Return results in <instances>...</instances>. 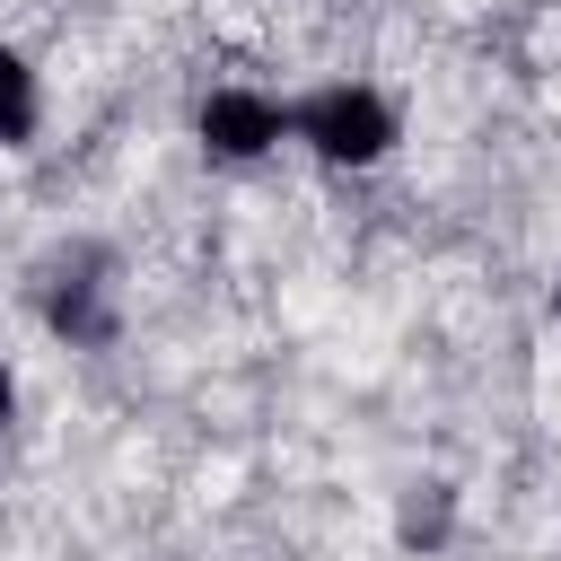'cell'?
I'll return each mask as SVG.
<instances>
[{
    "mask_svg": "<svg viewBox=\"0 0 561 561\" xmlns=\"http://www.w3.org/2000/svg\"><path fill=\"white\" fill-rule=\"evenodd\" d=\"M193 131H202V149H210V158L245 167V158H263V149H280V140H289V105H280V96H263V88H210V96L193 105Z\"/></svg>",
    "mask_w": 561,
    "mask_h": 561,
    "instance_id": "7a4b0ae2",
    "label": "cell"
},
{
    "mask_svg": "<svg viewBox=\"0 0 561 561\" xmlns=\"http://www.w3.org/2000/svg\"><path fill=\"white\" fill-rule=\"evenodd\" d=\"M447 526H456V500H447V482H412V500H403L394 535L430 552V543H447Z\"/></svg>",
    "mask_w": 561,
    "mask_h": 561,
    "instance_id": "5b68a950",
    "label": "cell"
},
{
    "mask_svg": "<svg viewBox=\"0 0 561 561\" xmlns=\"http://www.w3.org/2000/svg\"><path fill=\"white\" fill-rule=\"evenodd\" d=\"M44 324H53L61 342H79V351H105V342H114V298H105V280H96V272L44 280Z\"/></svg>",
    "mask_w": 561,
    "mask_h": 561,
    "instance_id": "3957f363",
    "label": "cell"
},
{
    "mask_svg": "<svg viewBox=\"0 0 561 561\" xmlns=\"http://www.w3.org/2000/svg\"><path fill=\"white\" fill-rule=\"evenodd\" d=\"M9 412H18V377L0 368V430H9Z\"/></svg>",
    "mask_w": 561,
    "mask_h": 561,
    "instance_id": "8992f818",
    "label": "cell"
},
{
    "mask_svg": "<svg viewBox=\"0 0 561 561\" xmlns=\"http://www.w3.org/2000/svg\"><path fill=\"white\" fill-rule=\"evenodd\" d=\"M552 316H561V280H552Z\"/></svg>",
    "mask_w": 561,
    "mask_h": 561,
    "instance_id": "52a82bcc",
    "label": "cell"
},
{
    "mask_svg": "<svg viewBox=\"0 0 561 561\" xmlns=\"http://www.w3.org/2000/svg\"><path fill=\"white\" fill-rule=\"evenodd\" d=\"M35 114H44V96H35V61H26L18 44H0V149L26 140Z\"/></svg>",
    "mask_w": 561,
    "mask_h": 561,
    "instance_id": "277c9868",
    "label": "cell"
},
{
    "mask_svg": "<svg viewBox=\"0 0 561 561\" xmlns=\"http://www.w3.org/2000/svg\"><path fill=\"white\" fill-rule=\"evenodd\" d=\"M289 140H307L324 167H377L394 149V105L359 79L342 88H316L307 105H289Z\"/></svg>",
    "mask_w": 561,
    "mask_h": 561,
    "instance_id": "6da1fadb",
    "label": "cell"
}]
</instances>
